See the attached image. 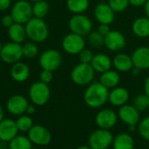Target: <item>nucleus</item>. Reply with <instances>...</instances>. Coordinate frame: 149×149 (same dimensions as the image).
Instances as JSON below:
<instances>
[{
    "label": "nucleus",
    "mask_w": 149,
    "mask_h": 149,
    "mask_svg": "<svg viewBox=\"0 0 149 149\" xmlns=\"http://www.w3.org/2000/svg\"><path fill=\"white\" fill-rule=\"evenodd\" d=\"M91 65L93 66L95 72L103 73L111 69L113 65V60L105 53H97L94 54L91 62Z\"/></svg>",
    "instance_id": "obj_20"
},
{
    "label": "nucleus",
    "mask_w": 149,
    "mask_h": 149,
    "mask_svg": "<svg viewBox=\"0 0 149 149\" xmlns=\"http://www.w3.org/2000/svg\"><path fill=\"white\" fill-rule=\"evenodd\" d=\"M66 6L73 14H83L89 7V0H67Z\"/></svg>",
    "instance_id": "obj_27"
},
{
    "label": "nucleus",
    "mask_w": 149,
    "mask_h": 149,
    "mask_svg": "<svg viewBox=\"0 0 149 149\" xmlns=\"http://www.w3.org/2000/svg\"><path fill=\"white\" fill-rule=\"evenodd\" d=\"M16 124L20 132H28L34 126L33 120L29 115H20L16 120Z\"/></svg>",
    "instance_id": "obj_31"
},
{
    "label": "nucleus",
    "mask_w": 149,
    "mask_h": 149,
    "mask_svg": "<svg viewBox=\"0 0 149 149\" xmlns=\"http://www.w3.org/2000/svg\"><path fill=\"white\" fill-rule=\"evenodd\" d=\"M113 65L117 72H127L133 69L134 64L132 57L127 53H118L113 59Z\"/></svg>",
    "instance_id": "obj_21"
},
{
    "label": "nucleus",
    "mask_w": 149,
    "mask_h": 149,
    "mask_svg": "<svg viewBox=\"0 0 149 149\" xmlns=\"http://www.w3.org/2000/svg\"><path fill=\"white\" fill-rule=\"evenodd\" d=\"M140 113L144 112L149 108V97L146 93L138 94L133 100L132 104Z\"/></svg>",
    "instance_id": "obj_30"
},
{
    "label": "nucleus",
    "mask_w": 149,
    "mask_h": 149,
    "mask_svg": "<svg viewBox=\"0 0 149 149\" xmlns=\"http://www.w3.org/2000/svg\"><path fill=\"white\" fill-rule=\"evenodd\" d=\"M27 1H29V2H33V3H35V2H37V1H40V0H27Z\"/></svg>",
    "instance_id": "obj_49"
},
{
    "label": "nucleus",
    "mask_w": 149,
    "mask_h": 149,
    "mask_svg": "<svg viewBox=\"0 0 149 149\" xmlns=\"http://www.w3.org/2000/svg\"><path fill=\"white\" fill-rule=\"evenodd\" d=\"M107 3L110 5V7L115 13L126 10L130 5L128 0H108Z\"/></svg>",
    "instance_id": "obj_35"
},
{
    "label": "nucleus",
    "mask_w": 149,
    "mask_h": 149,
    "mask_svg": "<svg viewBox=\"0 0 149 149\" xmlns=\"http://www.w3.org/2000/svg\"><path fill=\"white\" fill-rule=\"evenodd\" d=\"M128 1H129V4L134 7H141V6H144L148 0H128Z\"/></svg>",
    "instance_id": "obj_41"
},
{
    "label": "nucleus",
    "mask_w": 149,
    "mask_h": 149,
    "mask_svg": "<svg viewBox=\"0 0 149 149\" xmlns=\"http://www.w3.org/2000/svg\"><path fill=\"white\" fill-rule=\"evenodd\" d=\"M1 59L6 64H15L23 58L22 45L14 42H10L2 46L0 52Z\"/></svg>",
    "instance_id": "obj_10"
},
{
    "label": "nucleus",
    "mask_w": 149,
    "mask_h": 149,
    "mask_svg": "<svg viewBox=\"0 0 149 149\" xmlns=\"http://www.w3.org/2000/svg\"><path fill=\"white\" fill-rule=\"evenodd\" d=\"M28 106L29 103L26 98L19 94L11 96L6 104L8 112L13 115H23L24 113H26Z\"/></svg>",
    "instance_id": "obj_16"
},
{
    "label": "nucleus",
    "mask_w": 149,
    "mask_h": 149,
    "mask_svg": "<svg viewBox=\"0 0 149 149\" xmlns=\"http://www.w3.org/2000/svg\"><path fill=\"white\" fill-rule=\"evenodd\" d=\"M32 143L30 139L24 135H17L9 142L10 149H31Z\"/></svg>",
    "instance_id": "obj_28"
},
{
    "label": "nucleus",
    "mask_w": 149,
    "mask_h": 149,
    "mask_svg": "<svg viewBox=\"0 0 149 149\" xmlns=\"http://www.w3.org/2000/svg\"><path fill=\"white\" fill-rule=\"evenodd\" d=\"M87 40L89 45L92 47L94 48H99L102 45H104V41H105V37L102 36L98 31H92L88 35H87Z\"/></svg>",
    "instance_id": "obj_32"
},
{
    "label": "nucleus",
    "mask_w": 149,
    "mask_h": 149,
    "mask_svg": "<svg viewBox=\"0 0 149 149\" xmlns=\"http://www.w3.org/2000/svg\"><path fill=\"white\" fill-rule=\"evenodd\" d=\"M130 98L129 92L127 88L122 86H116L109 91L108 101L109 103L116 107H120L127 104Z\"/></svg>",
    "instance_id": "obj_18"
},
{
    "label": "nucleus",
    "mask_w": 149,
    "mask_h": 149,
    "mask_svg": "<svg viewBox=\"0 0 149 149\" xmlns=\"http://www.w3.org/2000/svg\"><path fill=\"white\" fill-rule=\"evenodd\" d=\"M108 88L100 81L93 82L87 86L84 93V101L91 108H100L108 101Z\"/></svg>",
    "instance_id": "obj_1"
},
{
    "label": "nucleus",
    "mask_w": 149,
    "mask_h": 149,
    "mask_svg": "<svg viewBox=\"0 0 149 149\" xmlns=\"http://www.w3.org/2000/svg\"><path fill=\"white\" fill-rule=\"evenodd\" d=\"M35 111H36V110H35V107H34V106H32V105H29L28 107H27V109H26V113H27V114H29V115L34 113Z\"/></svg>",
    "instance_id": "obj_43"
},
{
    "label": "nucleus",
    "mask_w": 149,
    "mask_h": 149,
    "mask_svg": "<svg viewBox=\"0 0 149 149\" xmlns=\"http://www.w3.org/2000/svg\"><path fill=\"white\" fill-rule=\"evenodd\" d=\"M49 12V3L45 0L37 1L32 5V14L34 17L44 18Z\"/></svg>",
    "instance_id": "obj_29"
},
{
    "label": "nucleus",
    "mask_w": 149,
    "mask_h": 149,
    "mask_svg": "<svg viewBox=\"0 0 149 149\" xmlns=\"http://www.w3.org/2000/svg\"><path fill=\"white\" fill-rule=\"evenodd\" d=\"M118 113L110 108L100 110L95 116V123L99 128L108 129L113 128L118 122Z\"/></svg>",
    "instance_id": "obj_11"
},
{
    "label": "nucleus",
    "mask_w": 149,
    "mask_h": 149,
    "mask_svg": "<svg viewBox=\"0 0 149 149\" xmlns=\"http://www.w3.org/2000/svg\"><path fill=\"white\" fill-rule=\"evenodd\" d=\"M11 0H0V11L6 10L10 7Z\"/></svg>",
    "instance_id": "obj_40"
},
{
    "label": "nucleus",
    "mask_w": 149,
    "mask_h": 149,
    "mask_svg": "<svg viewBox=\"0 0 149 149\" xmlns=\"http://www.w3.org/2000/svg\"><path fill=\"white\" fill-rule=\"evenodd\" d=\"M120 76L116 70H108L100 75V82L108 89H113L119 86Z\"/></svg>",
    "instance_id": "obj_26"
},
{
    "label": "nucleus",
    "mask_w": 149,
    "mask_h": 149,
    "mask_svg": "<svg viewBox=\"0 0 149 149\" xmlns=\"http://www.w3.org/2000/svg\"><path fill=\"white\" fill-rule=\"evenodd\" d=\"M126 38L124 34L119 31H112L105 36L104 45L112 52H120L126 46Z\"/></svg>",
    "instance_id": "obj_14"
},
{
    "label": "nucleus",
    "mask_w": 149,
    "mask_h": 149,
    "mask_svg": "<svg viewBox=\"0 0 149 149\" xmlns=\"http://www.w3.org/2000/svg\"><path fill=\"white\" fill-rule=\"evenodd\" d=\"M10 15L15 23L26 24L33 16L32 5L27 0H18L13 4Z\"/></svg>",
    "instance_id": "obj_7"
},
{
    "label": "nucleus",
    "mask_w": 149,
    "mask_h": 149,
    "mask_svg": "<svg viewBox=\"0 0 149 149\" xmlns=\"http://www.w3.org/2000/svg\"><path fill=\"white\" fill-rule=\"evenodd\" d=\"M137 130L141 137L149 142V116L141 120L137 126Z\"/></svg>",
    "instance_id": "obj_34"
},
{
    "label": "nucleus",
    "mask_w": 149,
    "mask_h": 149,
    "mask_svg": "<svg viewBox=\"0 0 149 149\" xmlns=\"http://www.w3.org/2000/svg\"><path fill=\"white\" fill-rule=\"evenodd\" d=\"M23 57L27 58H32L38 53V47L34 42H26L22 45Z\"/></svg>",
    "instance_id": "obj_33"
},
{
    "label": "nucleus",
    "mask_w": 149,
    "mask_h": 149,
    "mask_svg": "<svg viewBox=\"0 0 149 149\" xmlns=\"http://www.w3.org/2000/svg\"><path fill=\"white\" fill-rule=\"evenodd\" d=\"M79 62L80 63H83V64H91L93 58V52L89 50V49H83L79 54Z\"/></svg>",
    "instance_id": "obj_36"
},
{
    "label": "nucleus",
    "mask_w": 149,
    "mask_h": 149,
    "mask_svg": "<svg viewBox=\"0 0 149 149\" xmlns=\"http://www.w3.org/2000/svg\"><path fill=\"white\" fill-rule=\"evenodd\" d=\"M62 64V56L57 50L48 49L45 51L39 58V65L43 70L54 72Z\"/></svg>",
    "instance_id": "obj_9"
},
{
    "label": "nucleus",
    "mask_w": 149,
    "mask_h": 149,
    "mask_svg": "<svg viewBox=\"0 0 149 149\" xmlns=\"http://www.w3.org/2000/svg\"><path fill=\"white\" fill-rule=\"evenodd\" d=\"M114 136L108 129H96L88 138V146L92 149H108L113 142Z\"/></svg>",
    "instance_id": "obj_4"
},
{
    "label": "nucleus",
    "mask_w": 149,
    "mask_h": 149,
    "mask_svg": "<svg viewBox=\"0 0 149 149\" xmlns=\"http://www.w3.org/2000/svg\"><path fill=\"white\" fill-rule=\"evenodd\" d=\"M144 10H145L146 17L149 18V0L147 1V3H146L145 5H144Z\"/></svg>",
    "instance_id": "obj_44"
},
{
    "label": "nucleus",
    "mask_w": 149,
    "mask_h": 149,
    "mask_svg": "<svg viewBox=\"0 0 149 149\" xmlns=\"http://www.w3.org/2000/svg\"><path fill=\"white\" fill-rule=\"evenodd\" d=\"M117 113L119 119L127 126H138L141 121L140 112L133 105L126 104L119 107Z\"/></svg>",
    "instance_id": "obj_13"
},
{
    "label": "nucleus",
    "mask_w": 149,
    "mask_h": 149,
    "mask_svg": "<svg viewBox=\"0 0 149 149\" xmlns=\"http://www.w3.org/2000/svg\"><path fill=\"white\" fill-rule=\"evenodd\" d=\"M95 77V71L91 64L79 63L73 67L71 72V79L72 82L78 86H85L93 82Z\"/></svg>",
    "instance_id": "obj_3"
},
{
    "label": "nucleus",
    "mask_w": 149,
    "mask_h": 149,
    "mask_svg": "<svg viewBox=\"0 0 149 149\" xmlns=\"http://www.w3.org/2000/svg\"><path fill=\"white\" fill-rule=\"evenodd\" d=\"M31 149H38V148H31Z\"/></svg>",
    "instance_id": "obj_51"
},
{
    "label": "nucleus",
    "mask_w": 149,
    "mask_h": 149,
    "mask_svg": "<svg viewBox=\"0 0 149 149\" xmlns=\"http://www.w3.org/2000/svg\"><path fill=\"white\" fill-rule=\"evenodd\" d=\"M131 71H132L133 75H134V76H138L140 74V72H141V70L138 69V68H136V67H133V69Z\"/></svg>",
    "instance_id": "obj_45"
},
{
    "label": "nucleus",
    "mask_w": 149,
    "mask_h": 149,
    "mask_svg": "<svg viewBox=\"0 0 149 149\" xmlns=\"http://www.w3.org/2000/svg\"><path fill=\"white\" fill-rule=\"evenodd\" d=\"M68 26L71 32L85 37L92 31L93 22L84 14H74L70 18Z\"/></svg>",
    "instance_id": "obj_5"
},
{
    "label": "nucleus",
    "mask_w": 149,
    "mask_h": 149,
    "mask_svg": "<svg viewBox=\"0 0 149 149\" xmlns=\"http://www.w3.org/2000/svg\"><path fill=\"white\" fill-rule=\"evenodd\" d=\"M28 138L32 144L46 146L52 141V134L46 127L40 125H34L28 131Z\"/></svg>",
    "instance_id": "obj_12"
},
{
    "label": "nucleus",
    "mask_w": 149,
    "mask_h": 149,
    "mask_svg": "<svg viewBox=\"0 0 149 149\" xmlns=\"http://www.w3.org/2000/svg\"><path fill=\"white\" fill-rule=\"evenodd\" d=\"M18 132L16 121L10 119H3L0 122V141L10 142L17 135Z\"/></svg>",
    "instance_id": "obj_19"
},
{
    "label": "nucleus",
    "mask_w": 149,
    "mask_h": 149,
    "mask_svg": "<svg viewBox=\"0 0 149 149\" xmlns=\"http://www.w3.org/2000/svg\"><path fill=\"white\" fill-rule=\"evenodd\" d=\"M144 93H146L149 97V75L144 81Z\"/></svg>",
    "instance_id": "obj_42"
},
{
    "label": "nucleus",
    "mask_w": 149,
    "mask_h": 149,
    "mask_svg": "<svg viewBox=\"0 0 149 149\" xmlns=\"http://www.w3.org/2000/svg\"><path fill=\"white\" fill-rule=\"evenodd\" d=\"M133 33L141 38L149 37V18L147 17H141L136 18L132 24Z\"/></svg>",
    "instance_id": "obj_23"
},
{
    "label": "nucleus",
    "mask_w": 149,
    "mask_h": 149,
    "mask_svg": "<svg viewBox=\"0 0 149 149\" xmlns=\"http://www.w3.org/2000/svg\"><path fill=\"white\" fill-rule=\"evenodd\" d=\"M112 146L113 149H134L135 141L128 133H120L114 137Z\"/></svg>",
    "instance_id": "obj_24"
},
{
    "label": "nucleus",
    "mask_w": 149,
    "mask_h": 149,
    "mask_svg": "<svg viewBox=\"0 0 149 149\" xmlns=\"http://www.w3.org/2000/svg\"><path fill=\"white\" fill-rule=\"evenodd\" d=\"M3 120V110L2 108V107L0 106V122Z\"/></svg>",
    "instance_id": "obj_47"
},
{
    "label": "nucleus",
    "mask_w": 149,
    "mask_h": 149,
    "mask_svg": "<svg viewBox=\"0 0 149 149\" xmlns=\"http://www.w3.org/2000/svg\"><path fill=\"white\" fill-rule=\"evenodd\" d=\"M39 79H40L41 82L48 85L53 79V72H51V71H48V70H43L40 72Z\"/></svg>",
    "instance_id": "obj_37"
},
{
    "label": "nucleus",
    "mask_w": 149,
    "mask_h": 149,
    "mask_svg": "<svg viewBox=\"0 0 149 149\" xmlns=\"http://www.w3.org/2000/svg\"><path fill=\"white\" fill-rule=\"evenodd\" d=\"M75 149H92L89 146H85V145H83V146H79V147H78L77 148Z\"/></svg>",
    "instance_id": "obj_48"
},
{
    "label": "nucleus",
    "mask_w": 149,
    "mask_h": 149,
    "mask_svg": "<svg viewBox=\"0 0 149 149\" xmlns=\"http://www.w3.org/2000/svg\"><path fill=\"white\" fill-rule=\"evenodd\" d=\"M2 46H3V45H1V42H0V52H1V49H2Z\"/></svg>",
    "instance_id": "obj_50"
},
{
    "label": "nucleus",
    "mask_w": 149,
    "mask_h": 149,
    "mask_svg": "<svg viewBox=\"0 0 149 149\" xmlns=\"http://www.w3.org/2000/svg\"><path fill=\"white\" fill-rule=\"evenodd\" d=\"M30 75V69L28 65L23 62H17L12 65L10 69V76L16 82H24L28 79Z\"/></svg>",
    "instance_id": "obj_22"
},
{
    "label": "nucleus",
    "mask_w": 149,
    "mask_h": 149,
    "mask_svg": "<svg viewBox=\"0 0 149 149\" xmlns=\"http://www.w3.org/2000/svg\"><path fill=\"white\" fill-rule=\"evenodd\" d=\"M128 127V128H129V131L130 132H134V131H135L136 129H137V126H134V125H132V126H127Z\"/></svg>",
    "instance_id": "obj_46"
},
{
    "label": "nucleus",
    "mask_w": 149,
    "mask_h": 149,
    "mask_svg": "<svg viewBox=\"0 0 149 149\" xmlns=\"http://www.w3.org/2000/svg\"><path fill=\"white\" fill-rule=\"evenodd\" d=\"M94 17L100 24H111L115 18V12L107 3H100L94 8Z\"/></svg>",
    "instance_id": "obj_15"
},
{
    "label": "nucleus",
    "mask_w": 149,
    "mask_h": 149,
    "mask_svg": "<svg viewBox=\"0 0 149 149\" xmlns=\"http://www.w3.org/2000/svg\"><path fill=\"white\" fill-rule=\"evenodd\" d=\"M1 23H2L3 26H4L5 28H9L15 22H14V19L11 17V15H4L1 19Z\"/></svg>",
    "instance_id": "obj_38"
},
{
    "label": "nucleus",
    "mask_w": 149,
    "mask_h": 149,
    "mask_svg": "<svg viewBox=\"0 0 149 149\" xmlns=\"http://www.w3.org/2000/svg\"><path fill=\"white\" fill-rule=\"evenodd\" d=\"M24 27L27 38L34 43H42L49 36L48 25L42 18L33 17L25 24Z\"/></svg>",
    "instance_id": "obj_2"
},
{
    "label": "nucleus",
    "mask_w": 149,
    "mask_h": 149,
    "mask_svg": "<svg viewBox=\"0 0 149 149\" xmlns=\"http://www.w3.org/2000/svg\"><path fill=\"white\" fill-rule=\"evenodd\" d=\"M8 34L11 42L20 45L24 43L27 38L25 27L22 24L18 23H14L11 26L8 28Z\"/></svg>",
    "instance_id": "obj_25"
},
{
    "label": "nucleus",
    "mask_w": 149,
    "mask_h": 149,
    "mask_svg": "<svg viewBox=\"0 0 149 149\" xmlns=\"http://www.w3.org/2000/svg\"><path fill=\"white\" fill-rule=\"evenodd\" d=\"M29 97L36 106L45 105L51 97V90L47 84L41 81L33 83L29 89Z\"/></svg>",
    "instance_id": "obj_6"
},
{
    "label": "nucleus",
    "mask_w": 149,
    "mask_h": 149,
    "mask_svg": "<svg viewBox=\"0 0 149 149\" xmlns=\"http://www.w3.org/2000/svg\"><path fill=\"white\" fill-rule=\"evenodd\" d=\"M131 57L134 67L141 71L149 69V46H140L136 48Z\"/></svg>",
    "instance_id": "obj_17"
},
{
    "label": "nucleus",
    "mask_w": 149,
    "mask_h": 149,
    "mask_svg": "<svg viewBox=\"0 0 149 149\" xmlns=\"http://www.w3.org/2000/svg\"><path fill=\"white\" fill-rule=\"evenodd\" d=\"M102 36H107L110 31H111V29H110V26L109 24H100L99 27H98V30H97Z\"/></svg>",
    "instance_id": "obj_39"
},
{
    "label": "nucleus",
    "mask_w": 149,
    "mask_h": 149,
    "mask_svg": "<svg viewBox=\"0 0 149 149\" xmlns=\"http://www.w3.org/2000/svg\"><path fill=\"white\" fill-rule=\"evenodd\" d=\"M86 47V40L83 36L75 34V33H68L65 35L62 40V48L63 50L71 55L79 54L83 49Z\"/></svg>",
    "instance_id": "obj_8"
}]
</instances>
